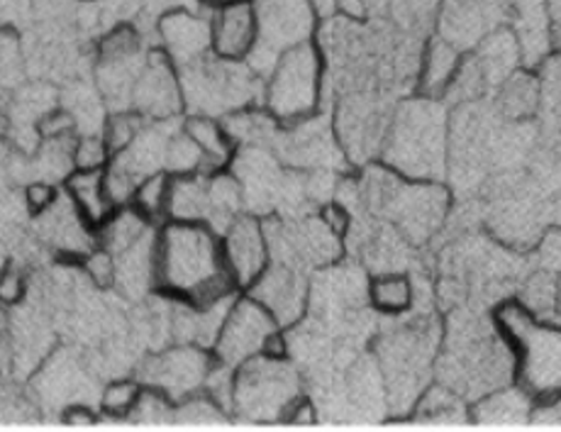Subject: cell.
<instances>
[{
  "label": "cell",
  "instance_id": "cell-42",
  "mask_svg": "<svg viewBox=\"0 0 561 432\" xmlns=\"http://www.w3.org/2000/svg\"><path fill=\"white\" fill-rule=\"evenodd\" d=\"M334 13L347 20V23H364L369 8H366V0H337V10Z\"/></svg>",
  "mask_w": 561,
  "mask_h": 432
},
{
  "label": "cell",
  "instance_id": "cell-36",
  "mask_svg": "<svg viewBox=\"0 0 561 432\" xmlns=\"http://www.w3.org/2000/svg\"><path fill=\"white\" fill-rule=\"evenodd\" d=\"M59 198V189L54 186L49 181H32L27 191H25V203H27V211L35 215L47 213L54 203Z\"/></svg>",
  "mask_w": 561,
  "mask_h": 432
},
{
  "label": "cell",
  "instance_id": "cell-29",
  "mask_svg": "<svg viewBox=\"0 0 561 432\" xmlns=\"http://www.w3.org/2000/svg\"><path fill=\"white\" fill-rule=\"evenodd\" d=\"M232 416L210 394H196L176 403L174 423L181 425H222L230 423Z\"/></svg>",
  "mask_w": 561,
  "mask_h": 432
},
{
  "label": "cell",
  "instance_id": "cell-39",
  "mask_svg": "<svg viewBox=\"0 0 561 432\" xmlns=\"http://www.w3.org/2000/svg\"><path fill=\"white\" fill-rule=\"evenodd\" d=\"M284 423H290V425H312V423H318V408H316V403H312L306 394H300L296 401L288 406Z\"/></svg>",
  "mask_w": 561,
  "mask_h": 432
},
{
  "label": "cell",
  "instance_id": "cell-24",
  "mask_svg": "<svg viewBox=\"0 0 561 432\" xmlns=\"http://www.w3.org/2000/svg\"><path fill=\"white\" fill-rule=\"evenodd\" d=\"M181 127L201 149V155L205 159V171H208V174H213V171L230 169L237 145L220 117L191 113Z\"/></svg>",
  "mask_w": 561,
  "mask_h": 432
},
{
  "label": "cell",
  "instance_id": "cell-15",
  "mask_svg": "<svg viewBox=\"0 0 561 432\" xmlns=\"http://www.w3.org/2000/svg\"><path fill=\"white\" fill-rule=\"evenodd\" d=\"M222 254L228 262L230 274L240 291L250 288L256 276L272 264V247L264 218L256 213H240L237 218L220 232Z\"/></svg>",
  "mask_w": 561,
  "mask_h": 432
},
{
  "label": "cell",
  "instance_id": "cell-16",
  "mask_svg": "<svg viewBox=\"0 0 561 432\" xmlns=\"http://www.w3.org/2000/svg\"><path fill=\"white\" fill-rule=\"evenodd\" d=\"M161 52L176 69L210 57V18L191 13V10H171L159 20Z\"/></svg>",
  "mask_w": 561,
  "mask_h": 432
},
{
  "label": "cell",
  "instance_id": "cell-37",
  "mask_svg": "<svg viewBox=\"0 0 561 432\" xmlns=\"http://www.w3.org/2000/svg\"><path fill=\"white\" fill-rule=\"evenodd\" d=\"M25 291H27V281L18 266L10 264L0 272V304L5 306L20 304V300L25 298Z\"/></svg>",
  "mask_w": 561,
  "mask_h": 432
},
{
  "label": "cell",
  "instance_id": "cell-21",
  "mask_svg": "<svg viewBox=\"0 0 561 432\" xmlns=\"http://www.w3.org/2000/svg\"><path fill=\"white\" fill-rule=\"evenodd\" d=\"M64 191H67V196L71 198L73 205H77V211L83 215V220L89 223L93 230H101L103 225L117 213V208H121L105 186L103 169H95V171L71 169Z\"/></svg>",
  "mask_w": 561,
  "mask_h": 432
},
{
  "label": "cell",
  "instance_id": "cell-46",
  "mask_svg": "<svg viewBox=\"0 0 561 432\" xmlns=\"http://www.w3.org/2000/svg\"><path fill=\"white\" fill-rule=\"evenodd\" d=\"M557 322H561V276H559V296H557Z\"/></svg>",
  "mask_w": 561,
  "mask_h": 432
},
{
  "label": "cell",
  "instance_id": "cell-8",
  "mask_svg": "<svg viewBox=\"0 0 561 432\" xmlns=\"http://www.w3.org/2000/svg\"><path fill=\"white\" fill-rule=\"evenodd\" d=\"M304 384L288 356L259 354L232 374L230 416L242 423H284Z\"/></svg>",
  "mask_w": 561,
  "mask_h": 432
},
{
  "label": "cell",
  "instance_id": "cell-43",
  "mask_svg": "<svg viewBox=\"0 0 561 432\" xmlns=\"http://www.w3.org/2000/svg\"><path fill=\"white\" fill-rule=\"evenodd\" d=\"M549 13H552L554 47H557V52H561V0H549Z\"/></svg>",
  "mask_w": 561,
  "mask_h": 432
},
{
  "label": "cell",
  "instance_id": "cell-33",
  "mask_svg": "<svg viewBox=\"0 0 561 432\" xmlns=\"http://www.w3.org/2000/svg\"><path fill=\"white\" fill-rule=\"evenodd\" d=\"M79 266L83 269V274L89 276L99 288H113L115 286L117 262H115V254L107 250V247L95 245L93 250H89L79 259Z\"/></svg>",
  "mask_w": 561,
  "mask_h": 432
},
{
  "label": "cell",
  "instance_id": "cell-34",
  "mask_svg": "<svg viewBox=\"0 0 561 432\" xmlns=\"http://www.w3.org/2000/svg\"><path fill=\"white\" fill-rule=\"evenodd\" d=\"M111 149H107L103 135H89L81 137L71 145V167L81 171H95L105 169L111 161Z\"/></svg>",
  "mask_w": 561,
  "mask_h": 432
},
{
  "label": "cell",
  "instance_id": "cell-38",
  "mask_svg": "<svg viewBox=\"0 0 561 432\" xmlns=\"http://www.w3.org/2000/svg\"><path fill=\"white\" fill-rule=\"evenodd\" d=\"M318 215H320V220L325 223L334 235L342 237V240L352 232L354 218H352V211H350L344 203H340V201H328L325 205H322Z\"/></svg>",
  "mask_w": 561,
  "mask_h": 432
},
{
  "label": "cell",
  "instance_id": "cell-2",
  "mask_svg": "<svg viewBox=\"0 0 561 432\" xmlns=\"http://www.w3.org/2000/svg\"><path fill=\"white\" fill-rule=\"evenodd\" d=\"M435 376L437 384H445L469 403L513 382V352L491 316L481 318L473 310L451 312L439 340Z\"/></svg>",
  "mask_w": 561,
  "mask_h": 432
},
{
  "label": "cell",
  "instance_id": "cell-30",
  "mask_svg": "<svg viewBox=\"0 0 561 432\" xmlns=\"http://www.w3.org/2000/svg\"><path fill=\"white\" fill-rule=\"evenodd\" d=\"M145 384L139 379H115L103 388L101 394V410L107 418L123 420L133 413L139 396H142Z\"/></svg>",
  "mask_w": 561,
  "mask_h": 432
},
{
  "label": "cell",
  "instance_id": "cell-23",
  "mask_svg": "<svg viewBox=\"0 0 561 432\" xmlns=\"http://www.w3.org/2000/svg\"><path fill=\"white\" fill-rule=\"evenodd\" d=\"M461 52L455 45H449L447 39H430L425 45V52L420 54L417 95L447 99L451 83H455L457 71L461 67Z\"/></svg>",
  "mask_w": 561,
  "mask_h": 432
},
{
  "label": "cell",
  "instance_id": "cell-1",
  "mask_svg": "<svg viewBox=\"0 0 561 432\" xmlns=\"http://www.w3.org/2000/svg\"><path fill=\"white\" fill-rule=\"evenodd\" d=\"M157 288L196 308L240 294L225 262L220 232L205 223H161L157 228Z\"/></svg>",
  "mask_w": 561,
  "mask_h": 432
},
{
  "label": "cell",
  "instance_id": "cell-3",
  "mask_svg": "<svg viewBox=\"0 0 561 432\" xmlns=\"http://www.w3.org/2000/svg\"><path fill=\"white\" fill-rule=\"evenodd\" d=\"M381 164L415 181H445L449 167V111L442 99H408L391 113Z\"/></svg>",
  "mask_w": 561,
  "mask_h": 432
},
{
  "label": "cell",
  "instance_id": "cell-22",
  "mask_svg": "<svg viewBox=\"0 0 561 432\" xmlns=\"http://www.w3.org/2000/svg\"><path fill=\"white\" fill-rule=\"evenodd\" d=\"M213 218V193L208 171L171 174L169 186V220L205 223Z\"/></svg>",
  "mask_w": 561,
  "mask_h": 432
},
{
  "label": "cell",
  "instance_id": "cell-10",
  "mask_svg": "<svg viewBox=\"0 0 561 432\" xmlns=\"http://www.w3.org/2000/svg\"><path fill=\"white\" fill-rule=\"evenodd\" d=\"M256 13V47L247 64L266 77L280 54L312 42L320 15L310 0H252Z\"/></svg>",
  "mask_w": 561,
  "mask_h": 432
},
{
  "label": "cell",
  "instance_id": "cell-9",
  "mask_svg": "<svg viewBox=\"0 0 561 432\" xmlns=\"http://www.w3.org/2000/svg\"><path fill=\"white\" fill-rule=\"evenodd\" d=\"M183 105L188 113L228 117L262 99L264 79L247 61H225L215 54L179 69Z\"/></svg>",
  "mask_w": 561,
  "mask_h": 432
},
{
  "label": "cell",
  "instance_id": "cell-7",
  "mask_svg": "<svg viewBox=\"0 0 561 432\" xmlns=\"http://www.w3.org/2000/svg\"><path fill=\"white\" fill-rule=\"evenodd\" d=\"M325 91V54L316 39L280 54L266 71L262 107L280 127L320 113Z\"/></svg>",
  "mask_w": 561,
  "mask_h": 432
},
{
  "label": "cell",
  "instance_id": "cell-47",
  "mask_svg": "<svg viewBox=\"0 0 561 432\" xmlns=\"http://www.w3.org/2000/svg\"><path fill=\"white\" fill-rule=\"evenodd\" d=\"M83 3H91V0H83Z\"/></svg>",
  "mask_w": 561,
  "mask_h": 432
},
{
  "label": "cell",
  "instance_id": "cell-6",
  "mask_svg": "<svg viewBox=\"0 0 561 432\" xmlns=\"http://www.w3.org/2000/svg\"><path fill=\"white\" fill-rule=\"evenodd\" d=\"M442 334L425 326H408L386 332L379 342V372L386 388L388 413L405 416L425 388L433 384Z\"/></svg>",
  "mask_w": 561,
  "mask_h": 432
},
{
  "label": "cell",
  "instance_id": "cell-14",
  "mask_svg": "<svg viewBox=\"0 0 561 432\" xmlns=\"http://www.w3.org/2000/svg\"><path fill=\"white\" fill-rule=\"evenodd\" d=\"M129 111L157 123L174 121L186 111L179 69L161 49L147 54L145 67L135 81L133 95H129Z\"/></svg>",
  "mask_w": 561,
  "mask_h": 432
},
{
  "label": "cell",
  "instance_id": "cell-44",
  "mask_svg": "<svg viewBox=\"0 0 561 432\" xmlns=\"http://www.w3.org/2000/svg\"><path fill=\"white\" fill-rule=\"evenodd\" d=\"M310 3L318 10L320 18H330L337 10V0H310Z\"/></svg>",
  "mask_w": 561,
  "mask_h": 432
},
{
  "label": "cell",
  "instance_id": "cell-25",
  "mask_svg": "<svg viewBox=\"0 0 561 432\" xmlns=\"http://www.w3.org/2000/svg\"><path fill=\"white\" fill-rule=\"evenodd\" d=\"M408 420L427 425H469L471 403L445 384H430L408 413Z\"/></svg>",
  "mask_w": 561,
  "mask_h": 432
},
{
  "label": "cell",
  "instance_id": "cell-35",
  "mask_svg": "<svg viewBox=\"0 0 561 432\" xmlns=\"http://www.w3.org/2000/svg\"><path fill=\"white\" fill-rule=\"evenodd\" d=\"M537 266L561 276V228H547L537 245Z\"/></svg>",
  "mask_w": 561,
  "mask_h": 432
},
{
  "label": "cell",
  "instance_id": "cell-26",
  "mask_svg": "<svg viewBox=\"0 0 561 432\" xmlns=\"http://www.w3.org/2000/svg\"><path fill=\"white\" fill-rule=\"evenodd\" d=\"M366 300L381 316H405L415 306V284L408 272H379L366 284Z\"/></svg>",
  "mask_w": 561,
  "mask_h": 432
},
{
  "label": "cell",
  "instance_id": "cell-20",
  "mask_svg": "<svg viewBox=\"0 0 561 432\" xmlns=\"http://www.w3.org/2000/svg\"><path fill=\"white\" fill-rule=\"evenodd\" d=\"M537 403L515 382L491 388L489 394L471 401V423L491 428H517L533 423Z\"/></svg>",
  "mask_w": 561,
  "mask_h": 432
},
{
  "label": "cell",
  "instance_id": "cell-5",
  "mask_svg": "<svg viewBox=\"0 0 561 432\" xmlns=\"http://www.w3.org/2000/svg\"><path fill=\"white\" fill-rule=\"evenodd\" d=\"M491 318L513 352V382L537 406L561 396V322L545 320L517 298H503Z\"/></svg>",
  "mask_w": 561,
  "mask_h": 432
},
{
  "label": "cell",
  "instance_id": "cell-45",
  "mask_svg": "<svg viewBox=\"0 0 561 432\" xmlns=\"http://www.w3.org/2000/svg\"><path fill=\"white\" fill-rule=\"evenodd\" d=\"M208 8H222V5H230V3H242V0H201Z\"/></svg>",
  "mask_w": 561,
  "mask_h": 432
},
{
  "label": "cell",
  "instance_id": "cell-32",
  "mask_svg": "<svg viewBox=\"0 0 561 432\" xmlns=\"http://www.w3.org/2000/svg\"><path fill=\"white\" fill-rule=\"evenodd\" d=\"M145 117L135 113V111H117L111 117H107L105 129H103V139L111 155L123 152L129 145L135 143L137 135L145 129Z\"/></svg>",
  "mask_w": 561,
  "mask_h": 432
},
{
  "label": "cell",
  "instance_id": "cell-13",
  "mask_svg": "<svg viewBox=\"0 0 561 432\" xmlns=\"http://www.w3.org/2000/svg\"><path fill=\"white\" fill-rule=\"evenodd\" d=\"M256 304H262L280 328H294L306 318L310 306V278L300 266L272 259L250 288H244Z\"/></svg>",
  "mask_w": 561,
  "mask_h": 432
},
{
  "label": "cell",
  "instance_id": "cell-17",
  "mask_svg": "<svg viewBox=\"0 0 561 432\" xmlns=\"http://www.w3.org/2000/svg\"><path fill=\"white\" fill-rule=\"evenodd\" d=\"M256 47V13L252 0L213 8L210 49L225 61H247Z\"/></svg>",
  "mask_w": 561,
  "mask_h": 432
},
{
  "label": "cell",
  "instance_id": "cell-28",
  "mask_svg": "<svg viewBox=\"0 0 561 432\" xmlns=\"http://www.w3.org/2000/svg\"><path fill=\"white\" fill-rule=\"evenodd\" d=\"M169 186L171 174L169 171H154V174L145 177L133 191V198L127 205L145 215L152 225H161L169 220Z\"/></svg>",
  "mask_w": 561,
  "mask_h": 432
},
{
  "label": "cell",
  "instance_id": "cell-19",
  "mask_svg": "<svg viewBox=\"0 0 561 432\" xmlns=\"http://www.w3.org/2000/svg\"><path fill=\"white\" fill-rule=\"evenodd\" d=\"M39 218V235L49 242L51 250H57L61 257L79 259L99 245V230H93L83 215L77 211V205L64 193L51 205L47 213L37 215Z\"/></svg>",
  "mask_w": 561,
  "mask_h": 432
},
{
  "label": "cell",
  "instance_id": "cell-27",
  "mask_svg": "<svg viewBox=\"0 0 561 432\" xmlns=\"http://www.w3.org/2000/svg\"><path fill=\"white\" fill-rule=\"evenodd\" d=\"M542 91H539V77L535 69H517L499 89V107L505 121H525L539 111Z\"/></svg>",
  "mask_w": 561,
  "mask_h": 432
},
{
  "label": "cell",
  "instance_id": "cell-40",
  "mask_svg": "<svg viewBox=\"0 0 561 432\" xmlns=\"http://www.w3.org/2000/svg\"><path fill=\"white\" fill-rule=\"evenodd\" d=\"M73 133V117L67 113H54L47 115L45 121L39 123V135L51 143H59V139H67Z\"/></svg>",
  "mask_w": 561,
  "mask_h": 432
},
{
  "label": "cell",
  "instance_id": "cell-31",
  "mask_svg": "<svg viewBox=\"0 0 561 432\" xmlns=\"http://www.w3.org/2000/svg\"><path fill=\"white\" fill-rule=\"evenodd\" d=\"M174 413H176V401H171V398L167 394H161L159 388L145 386L142 396H139V401L127 420H133V423H142V425H167V423H174Z\"/></svg>",
  "mask_w": 561,
  "mask_h": 432
},
{
  "label": "cell",
  "instance_id": "cell-12",
  "mask_svg": "<svg viewBox=\"0 0 561 432\" xmlns=\"http://www.w3.org/2000/svg\"><path fill=\"white\" fill-rule=\"evenodd\" d=\"M215 364L218 360L208 348L181 342L176 348L149 356L145 370L139 372V382L159 388L161 394L179 403L183 398L205 391Z\"/></svg>",
  "mask_w": 561,
  "mask_h": 432
},
{
  "label": "cell",
  "instance_id": "cell-18",
  "mask_svg": "<svg viewBox=\"0 0 561 432\" xmlns=\"http://www.w3.org/2000/svg\"><path fill=\"white\" fill-rule=\"evenodd\" d=\"M513 37L525 69H539L557 52L549 0H513Z\"/></svg>",
  "mask_w": 561,
  "mask_h": 432
},
{
  "label": "cell",
  "instance_id": "cell-11",
  "mask_svg": "<svg viewBox=\"0 0 561 432\" xmlns=\"http://www.w3.org/2000/svg\"><path fill=\"white\" fill-rule=\"evenodd\" d=\"M278 330H284L274 320L262 304H256L252 296L244 291L234 296L228 312H225L222 326L218 330V338L213 342V356L218 364L237 370L244 362L254 360V356L264 354L268 340L274 338Z\"/></svg>",
  "mask_w": 561,
  "mask_h": 432
},
{
  "label": "cell",
  "instance_id": "cell-4",
  "mask_svg": "<svg viewBox=\"0 0 561 432\" xmlns=\"http://www.w3.org/2000/svg\"><path fill=\"white\" fill-rule=\"evenodd\" d=\"M359 198L371 215L386 218L410 245H425L445 228L451 213V193L442 181H415L376 164L362 181Z\"/></svg>",
  "mask_w": 561,
  "mask_h": 432
},
{
  "label": "cell",
  "instance_id": "cell-41",
  "mask_svg": "<svg viewBox=\"0 0 561 432\" xmlns=\"http://www.w3.org/2000/svg\"><path fill=\"white\" fill-rule=\"evenodd\" d=\"M99 413L91 406H83V403H71L64 408L61 413V423L64 425H71V428H91L99 423Z\"/></svg>",
  "mask_w": 561,
  "mask_h": 432
}]
</instances>
